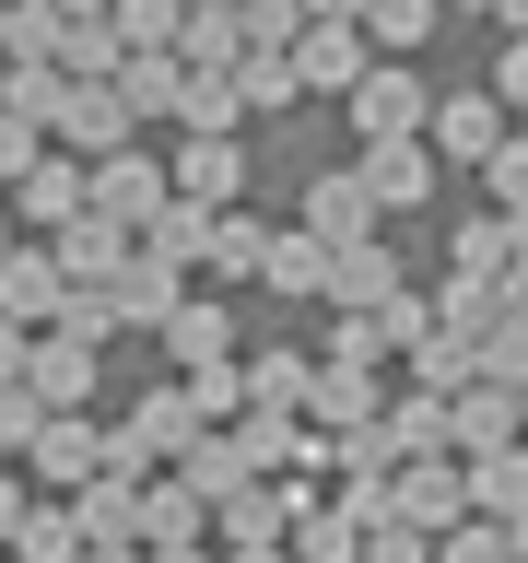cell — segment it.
<instances>
[{
  "mask_svg": "<svg viewBox=\"0 0 528 563\" xmlns=\"http://www.w3.org/2000/svg\"><path fill=\"white\" fill-rule=\"evenodd\" d=\"M258 282H271V294H306V306H317V294H329V246H317L306 223H294V235H271V258H258Z\"/></svg>",
  "mask_w": 528,
  "mask_h": 563,
  "instance_id": "cell-29",
  "label": "cell"
},
{
  "mask_svg": "<svg viewBox=\"0 0 528 563\" xmlns=\"http://www.w3.org/2000/svg\"><path fill=\"white\" fill-rule=\"evenodd\" d=\"M258 258H271V223H246L235 200L211 211V246H200V271L211 282H258Z\"/></svg>",
  "mask_w": 528,
  "mask_h": 563,
  "instance_id": "cell-25",
  "label": "cell"
},
{
  "mask_svg": "<svg viewBox=\"0 0 528 563\" xmlns=\"http://www.w3.org/2000/svg\"><path fill=\"white\" fill-rule=\"evenodd\" d=\"M0 35H12V12H0Z\"/></svg>",
  "mask_w": 528,
  "mask_h": 563,
  "instance_id": "cell-53",
  "label": "cell"
},
{
  "mask_svg": "<svg viewBox=\"0 0 528 563\" xmlns=\"http://www.w3.org/2000/svg\"><path fill=\"white\" fill-rule=\"evenodd\" d=\"M282 552H294V563H364V528H352L341 505H306V517H294V540H282Z\"/></svg>",
  "mask_w": 528,
  "mask_h": 563,
  "instance_id": "cell-31",
  "label": "cell"
},
{
  "mask_svg": "<svg viewBox=\"0 0 528 563\" xmlns=\"http://www.w3.org/2000/svg\"><path fill=\"white\" fill-rule=\"evenodd\" d=\"M482 188H493V211H517V200H528V130H505V141L482 153Z\"/></svg>",
  "mask_w": 528,
  "mask_h": 563,
  "instance_id": "cell-38",
  "label": "cell"
},
{
  "mask_svg": "<svg viewBox=\"0 0 528 563\" xmlns=\"http://www.w3.org/2000/svg\"><path fill=\"white\" fill-rule=\"evenodd\" d=\"M493 106L528 118V35H505V59H493Z\"/></svg>",
  "mask_w": 528,
  "mask_h": 563,
  "instance_id": "cell-44",
  "label": "cell"
},
{
  "mask_svg": "<svg viewBox=\"0 0 528 563\" xmlns=\"http://www.w3.org/2000/svg\"><path fill=\"white\" fill-rule=\"evenodd\" d=\"M70 211H82V153H59V141H47V153L12 176V223H24V235H59Z\"/></svg>",
  "mask_w": 528,
  "mask_h": 563,
  "instance_id": "cell-11",
  "label": "cell"
},
{
  "mask_svg": "<svg viewBox=\"0 0 528 563\" xmlns=\"http://www.w3.org/2000/svg\"><path fill=\"white\" fill-rule=\"evenodd\" d=\"M200 517H211V505H200L188 482H165V470L141 482V552H165V540H200Z\"/></svg>",
  "mask_w": 528,
  "mask_h": 563,
  "instance_id": "cell-27",
  "label": "cell"
},
{
  "mask_svg": "<svg viewBox=\"0 0 528 563\" xmlns=\"http://www.w3.org/2000/svg\"><path fill=\"white\" fill-rule=\"evenodd\" d=\"M82 563H141V540H82Z\"/></svg>",
  "mask_w": 528,
  "mask_h": 563,
  "instance_id": "cell-48",
  "label": "cell"
},
{
  "mask_svg": "<svg viewBox=\"0 0 528 563\" xmlns=\"http://www.w3.org/2000/svg\"><path fill=\"white\" fill-rule=\"evenodd\" d=\"M188 399H200V422H235L246 411V364L223 352V364H188Z\"/></svg>",
  "mask_w": 528,
  "mask_h": 563,
  "instance_id": "cell-37",
  "label": "cell"
},
{
  "mask_svg": "<svg viewBox=\"0 0 528 563\" xmlns=\"http://www.w3.org/2000/svg\"><path fill=\"white\" fill-rule=\"evenodd\" d=\"M470 12H493V0H470Z\"/></svg>",
  "mask_w": 528,
  "mask_h": 563,
  "instance_id": "cell-54",
  "label": "cell"
},
{
  "mask_svg": "<svg viewBox=\"0 0 528 563\" xmlns=\"http://www.w3.org/2000/svg\"><path fill=\"white\" fill-rule=\"evenodd\" d=\"M329 364H387V329H376V317H352V306H341V329H329Z\"/></svg>",
  "mask_w": 528,
  "mask_h": 563,
  "instance_id": "cell-43",
  "label": "cell"
},
{
  "mask_svg": "<svg viewBox=\"0 0 528 563\" xmlns=\"http://www.w3.org/2000/svg\"><path fill=\"white\" fill-rule=\"evenodd\" d=\"M352 176H364V200H376V223H399V211H422V200H435V141H364V165H352Z\"/></svg>",
  "mask_w": 528,
  "mask_h": 563,
  "instance_id": "cell-9",
  "label": "cell"
},
{
  "mask_svg": "<svg viewBox=\"0 0 528 563\" xmlns=\"http://www.w3.org/2000/svg\"><path fill=\"white\" fill-rule=\"evenodd\" d=\"M435 12H447V0H364L352 24H364V47H376V59H411L422 35H435Z\"/></svg>",
  "mask_w": 528,
  "mask_h": 563,
  "instance_id": "cell-28",
  "label": "cell"
},
{
  "mask_svg": "<svg viewBox=\"0 0 528 563\" xmlns=\"http://www.w3.org/2000/svg\"><path fill=\"white\" fill-rule=\"evenodd\" d=\"M0 246H12V211H0Z\"/></svg>",
  "mask_w": 528,
  "mask_h": 563,
  "instance_id": "cell-52",
  "label": "cell"
},
{
  "mask_svg": "<svg viewBox=\"0 0 528 563\" xmlns=\"http://www.w3.org/2000/svg\"><path fill=\"white\" fill-rule=\"evenodd\" d=\"M176 282H188V271H176V258H153V246L130 235V271L106 282V306H118V329H165V317H176Z\"/></svg>",
  "mask_w": 528,
  "mask_h": 563,
  "instance_id": "cell-15",
  "label": "cell"
},
{
  "mask_svg": "<svg viewBox=\"0 0 528 563\" xmlns=\"http://www.w3.org/2000/svg\"><path fill=\"white\" fill-rule=\"evenodd\" d=\"M59 294H70V271H59V246H47V235H12V246H0V317H12V329H59Z\"/></svg>",
  "mask_w": 528,
  "mask_h": 563,
  "instance_id": "cell-6",
  "label": "cell"
},
{
  "mask_svg": "<svg viewBox=\"0 0 528 563\" xmlns=\"http://www.w3.org/2000/svg\"><path fill=\"white\" fill-rule=\"evenodd\" d=\"M165 352H176V376H188V364H223V352H235V306H223V294H176Z\"/></svg>",
  "mask_w": 528,
  "mask_h": 563,
  "instance_id": "cell-21",
  "label": "cell"
},
{
  "mask_svg": "<svg viewBox=\"0 0 528 563\" xmlns=\"http://www.w3.org/2000/svg\"><path fill=\"white\" fill-rule=\"evenodd\" d=\"M422 118H435V95H422L411 59H364V70H352V130H364V141H411Z\"/></svg>",
  "mask_w": 528,
  "mask_h": 563,
  "instance_id": "cell-4",
  "label": "cell"
},
{
  "mask_svg": "<svg viewBox=\"0 0 528 563\" xmlns=\"http://www.w3.org/2000/svg\"><path fill=\"white\" fill-rule=\"evenodd\" d=\"M294 223H306L317 246H352V235H376V200H364V176H306V211H294Z\"/></svg>",
  "mask_w": 528,
  "mask_h": 563,
  "instance_id": "cell-16",
  "label": "cell"
},
{
  "mask_svg": "<svg viewBox=\"0 0 528 563\" xmlns=\"http://www.w3.org/2000/svg\"><path fill=\"white\" fill-rule=\"evenodd\" d=\"M141 563H223V552H200V540H165V552H141Z\"/></svg>",
  "mask_w": 528,
  "mask_h": 563,
  "instance_id": "cell-49",
  "label": "cell"
},
{
  "mask_svg": "<svg viewBox=\"0 0 528 563\" xmlns=\"http://www.w3.org/2000/svg\"><path fill=\"white\" fill-rule=\"evenodd\" d=\"M517 434H528V387H517Z\"/></svg>",
  "mask_w": 528,
  "mask_h": 563,
  "instance_id": "cell-51",
  "label": "cell"
},
{
  "mask_svg": "<svg viewBox=\"0 0 528 563\" xmlns=\"http://www.w3.org/2000/svg\"><path fill=\"white\" fill-rule=\"evenodd\" d=\"M176 118H188V130H235V118H246V106H235V59H223V70H188Z\"/></svg>",
  "mask_w": 528,
  "mask_h": 563,
  "instance_id": "cell-34",
  "label": "cell"
},
{
  "mask_svg": "<svg viewBox=\"0 0 528 563\" xmlns=\"http://www.w3.org/2000/svg\"><path fill=\"white\" fill-rule=\"evenodd\" d=\"M435 563H517V528L505 517H458V528H435Z\"/></svg>",
  "mask_w": 528,
  "mask_h": 563,
  "instance_id": "cell-33",
  "label": "cell"
},
{
  "mask_svg": "<svg viewBox=\"0 0 528 563\" xmlns=\"http://www.w3.org/2000/svg\"><path fill=\"white\" fill-rule=\"evenodd\" d=\"M12 517H24V470H0V540H12Z\"/></svg>",
  "mask_w": 528,
  "mask_h": 563,
  "instance_id": "cell-47",
  "label": "cell"
},
{
  "mask_svg": "<svg viewBox=\"0 0 528 563\" xmlns=\"http://www.w3.org/2000/svg\"><path fill=\"white\" fill-rule=\"evenodd\" d=\"M106 24H118V47H176V35H188V12H176V0H118Z\"/></svg>",
  "mask_w": 528,
  "mask_h": 563,
  "instance_id": "cell-35",
  "label": "cell"
},
{
  "mask_svg": "<svg viewBox=\"0 0 528 563\" xmlns=\"http://www.w3.org/2000/svg\"><path fill=\"white\" fill-rule=\"evenodd\" d=\"M47 246H59V271H70V282H118V271H130V223H106L95 200L70 211V223H59Z\"/></svg>",
  "mask_w": 528,
  "mask_h": 563,
  "instance_id": "cell-17",
  "label": "cell"
},
{
  "mask_svg": "<svg viewBox=\"0 0 528 563\" xmlns=\"http://www.w3.org/2000/svg\"><path fill=\"white\" fill-rule=\"evenodd\" d=\"M306 12H364V0H306Z\"/></svg>",
  "mask_w": 528,
  "mask_h": 563,
  "instance_id": "cell-50",
  "label": "cell"
},
{
  "mask_svg": "<svg viewBox=\"0 0 528 563\" xmlns=\"http://www.w3.org/2000/svg\"><path fill=\"white\" fill-rule=\"evenodd\" d=\"M118 82V106H130V130H153V118H176V95H188V70L165 59V47H130V59L106 70Z\"/></svg>",
  "mask_w": 528,
  "mask_h": 563,
  "instance_id": "cell-22",
  "label": "cell"
},
{
  "mask_svg": "<svg viewBox=\"0 0 528 563\" xmlns=\"http://www.w3.org/2000/svg\"><path fill=\"white\" fill-rule=\"evenodd\" d=\"M141 482H153V470H95V482H70L82 540H141Z\"/></svg>",
  "mask_w": 528,
  "mask_h": 563,
  "instance_id": "cell-19",
  "label": "cell"
},
{
  "mask_svg": "<svg viewBox=\"0 0 528 563\" xmlns=\"http://www.w3.org/2000/svg\"><path fill=\"white\" fill-rule=\"evenodd\" d=\"M188 434H200V399H188V376H165V387H141V411L106 434V470H176Z\"/></svg>",
  "mask_w": 528,
  "mask_h": 563,
  "instance_id": "cell-1",
  "label": "cell"
},
{
  "mask_svg": "<svg viewBox=\"0 0 528 563\" xmlns=\"http://www.w3.org/2000/svg\"><path fill=\"white\" fill-rule=\"evenodd\" d=\"M24 352H35V329H12V317H0V376H24Z\"/></svg>",
  "mask_w": 528,
  "mask_h": 563,
  "instance_id": "cell-45",
  "label": "cell"
},
{
  "mask_svg": "<svg viewBox=\"0 0 528 563\" xmlns=\"http://www.w3.org/2000/svg\"><path fill=\"white\" fill-rule=\"evenodd\" d=\"M235 106H246V118H282V106H306L294 59H282V47H235Z\"/></svg>",
  "mask_w": 528,
  "mask_h": 563,
  "instance_id": "cell-26",
  "label": "cell"
},
{
  "mask_svg": "<svg viewBox=\"0 0 528 563\" xmlns=\"http://www.w3.org/2000/svg\"><path fill=\"white\" fill-rule=\"evenodd\" d=\"M223 563H294L282 540H223Z\"/></svg>",
  "mask_w": 528,
  "mask_h": 563,
  "instance_id": "cell-46",
  "label": "cell"
},
{
  "mask_svg": "<svg viewBox=\"0 0 528 563\" xmlns=\"http://www.w3.org/2000/svg\"><path fill=\"white\" fill-rule=\"evenodd\" d=\"M505 258H517V235H505V211H482V223H458V271H505Z\"/></svg>",
  "mask_w": 528,
  "mask_h": 563,
  "instance_id": "cell-39",
  "label": "cell"
},
{
  "mask_svg": "<svg viewBox=\"0 0 528 563\" xmlns=\"http://www.w3.org/2000/svg\"><path fill=\"white\" fill-rule=\"evenodd\" d=\"M387 517H411V528H458L470 517V457L458 446H422L387 470Z\"/></svg>",
  "mask_w": 528,
  "mask_h": 563,
  "instance_id": "cell-3",
  "label": "cell"
},
{
  "mask_svg": "<svg viewBox=\"0 0 528 563\" xmlns=\"http://www.w3.org/2000/svg\"><path fill=\"white\" fill-rule=\"evenodd\" d=\"M282 59H294V82H306V95H352V70L376 59V47H364V24H352V12H306V35H294Z\"/></svg>",
  "mask_w": 528,
  "mask_h": 563,
  "instance_id": "cell-8",
  "label": "cell"
},
{
  "mask_svg": "<svg viewBox=\"0 0 528 563\" xmlns=\"http://www.w3.org/2000/svg\"><path fill=\"white\" fill-rule=\"evenodd\" d=\"M376 422H387V446H399V457L447 446V387H387V399H376Z\"/></svg>",
  "mask_w": 528,
  "mask_h": 563,
  "instance_id": "cell-24",
  "label": "cell"
},
{
  "mask_svg": "<svg viewBox=\"0 0 528 563\" xmlns=\"http://www.w3.org/2000/svg\"><path fill=\"white\" fill-rule=\"evenodd\" d=\"M505 130H517V118L493 106V82H482V95H435V118H422V141H435V165H482V153H493Z\"/></svg>",
  "mask_w": 528,
  "mask_h": 563,
  "instance_id": "cell-12",
  "label": "cell"
},
{
  "mask_svg": "<svg viewBox=\"0 0 528 563\" xmlns=\"http://www.w3.org/2000/svg\"><path fill=\"white\" fill-rule=\"evenodd\" d=\"M376 399H387L376 364H317V376H306V422H317V434H352V422H376Z\"/></svg>",
  "mask_w": 528,
  "mask_h": 563,
  "instance_id": "cell-18",
  "label": "cell"
},
{
  "mask_svg": "<svg viewBox=\"0 0 528 563\" xmlns=\"http://www.w3.org/2000/svg\"><path fill=\"white\" fill-rule=\"evenodd\" d=\"M470 517H528V434L470 457Z\"/></svg>",
  "mask_w": 528,
  "mask_h": 563,
  "instance_id": "cell-23",
  "label": "cell"
},
{
  "mask_svg": "<svg viewBox=\"0 0 528 563\" xmlns=\"http://www.w3.org/2000/svg\"><path fill=\"white\" fill-rule=\"evenodd\" d=\"M306 35V0H235V47H294Z\"/></svg>",
  "mask_w": 528,
  "mask_h": 563,
  "instance_id": "cell-36",
  "label": "cell"
},
{
  "mask_svg": "<svg viewBox=\"0 0 528 563\" xmlns=\"http://www.w3.org/2000/svg\"><path fill=\"white\" fill-rule=\"evenodd\" d=\"M24 387L47 399V411H95L106 364H95V341H82V329H35V352H24Z\"/></svg>",
  "mask_w": 528,
  "mask_h": 563,
  "instance_id": "cell-7",
  "label": "cell"
},
{
  "mask_svg": "<svg viewBox=\"0 0 528 563\" xmlns=\"http://www.w3.org/2000/svg\"><path fill=\"white\" fill-rule=\"evenodd\" d=\"M387 294H399V246H387V235H352V246H329V294H317V306L376 317Z\"/></svg>",
  "mask_w": 528,
  "mask_h": 563,
  "instance_id": "cell-13",
  "label": "cell"
},
{
  "mask_svg": "<svg viewBox=\"0 0 528 563\" xmlns=\"http://www.w3.org/2000/svg\"><path fill=\"white\" fill-rule=\"evenodd\" d=\"M141 246H153V258H176V271H188V258H200V246H211V200H165V211H153V223H141Z\"/></svg>",
  "mask_w": 528,
  "mask_h": 563,
  "instance_id": "cell-32",
  "label": "cell"
},
{
  "mask_svg": "<svg viewBox=\"0 0 528 563\" xmlns=\"http://www.w3.org/2000/svg\"><path fill=\"white\" fill-rule=\"evenodd\" d=\"M306 376H317V364H306V352H246V411H306Z\"/></svg>",
  "mask_w": 528,
  "mask_h": 563,
  "instance_id": "cell-30",
  "label": "cell"
},
{
  "mask_svg": "<svg viewBox=\"0 0 528 563\" xmlns=\"http://www.w3.org/2000/svg\"><path fill=\"white\" fill-rule=\"evenodd\" d=\"M35 153H47V130H35L24 106H0V188H12V176L35 165Z\"/></svg>",
  "mask_w": 528,
  "mask_h": 563,
  "instance_id": "cell-42",
  "label": "cell"
},
{
  "mask_svg": "<svg viewBox=\"0 0 528 563\" xmlns=\"http://www.w3.org/2000/svg\"><path fill=\"white\" fill-rule=\"evenodd\" d=\"M364 563H435V528H411V517H376V528H364Z\"/></svg>",
  "mask_w": 528,
  "mask_h": 563,
  "instance_id": "cell-41",
  "label": "cell"
},
{
  "mask_svg": "<svg viewBox=\"0 0 528 563\" xmlns=\"http://www.w3.org/2000/svg\"><path fill=\"white\" fill-rule=\"evenodd\" d=\"M12 563H82V517H70V493H24V517L0 540Z\"/></svg>",
  "mask_w": 528,
  "mask_h": 563,
  "instance_id": "cell-20",
  "label": "cell"
},
{
  "mask_svg": "<svg viewBox=\"0 0 528 563\" xmlns=\"http://www.w3.org/2000/svg\"><path fill=\"white\" fill-rule=\"evenodd\" d=\"M47 141L95 165V153H118V141H141V130H130V106H118V82H70V70H59V95H47Z\"/></svg>",
  "mask_w": 528,
  "mask_h": 563,
  "instance_id": "cell-5",
  "label": "cell"
},
{
  "mask_svg": "<svg viewBox=\"0 0 528 563\" xmlns=\"http://www.w3.org/2000/svg\"><path fill=\"white\" fill-rule=\"evenodd\" d=\"M0 563H12V552H0Z\"/></svg>",
  "mask_w": 528,
  "mask_h": 563,
  "instance_id": "cell-55",
  "label": "cell"
},
{
  "mask_svg": "<svg viewBox=\"0 0 528 563\" xmlns=\"http://www.w3.org/2000/svg\"><path fill=\"white\" fill-rule=\"evenodd\" d=\"M82 200L106 211V223H153V211L176 200V176H165V153H141V141H118V153H95V165H82Z\"/></svg>",
  "mask_w": 528,
  "mask_h": 563,
  "instance_id": "cell-2",
  "label": "cell"
},
{
  "mask_svg": "<svg viewBox=\"0 0 528 563\" xmlns=\"http://www.w3.org/2000/svg\"><path fill=\"white\" fill-rule=\"evenodd\" d=\"M95 470H106V434L82 411H47V422H35V446H24V482L35 493H70V482H95Z\"/></svg>",
  "mask_w": 528,
  "mask_h": 563,
  "instance_id": "cell-10",
  "label": "cell"
},
{
  "mask_svg": "<svg viewBox=\"0 0 528 563\" xmlns=\"http://www.w3.org/2000/svg\"><path fill=\"white\" fill-rule=\"evenodd\" d=\"M35 422H47V399H35L24 376H0V457H24V446H35Z\"/></svg>",
  "mask_w": 528,
  "mask_h": 563,
  "instance_id": "cell-40",
  "label": "cell"
},
{
  "mask_svg": "<svg viewBox=\"0 0 528 563\" xmlns=\"http://www.w3.org/2000/svg\"><path fill=\"white\" fill-rule=\"evenodd\" d=\"M176 200H211V211H223V200H246V141L235 130H188V153H176Z\"/></svg>",
  "mask_w": 528,
  "mask_h": 563,
  "instance_id": "cell-14",
  "label": "cell"
}]
</instances>
